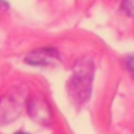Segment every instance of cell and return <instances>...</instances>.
I'll return each mask as SVG.
<instances>
[{
	"instance_id": "cell-1",
	"label": "cell",
	"mask_w": 134,
	"mask_h": 134,
	"mask_svg": "<svg viewBox=\"0 0 134 134\" xmlns=\"http://www.w3.org/2000/svg\"><path fill=\"white\" fill-rule=\"evenodd\" d=\"M94 77V63L90 57H82L73 69V77L68 82V91L77 104H82L91 94V83Z\"/></svg>"
},
{
	"instance_id": "cell-2",
	"label": "cell",
	"mask_w": 134,
	"mask_h": 134,
	"mask_svg": "<svg viewBox=\"0 0 134 134\" xmlns=\"http://www.w3.org/2000/svg\"><path fill=\"white\" fill-rule=\"evenodd\" d=\"M26 107H27V112L35 121L42 124H47L49 121L51 119L49 105L42 95H31L26 100Z\"/></svg>"
},
{
	"instance_id": "cell-3",
	"label": "cell",
	"mask_w": 134,
	"mask_h": 134,
	"mask_svg": "<svg viewBox=\"0 0 134 134\" xmlns=\"http://www.w3.org/2000/svg\"><path fill=\"white\" fill-rule=\"evenodd\" d=\"M22 109V103L17 96H7L0 102V122H9L14 120Z\"/></svg>"
},
{
	"instance_id": "cell-4",
	"label": "cell",
	"mask_w": 134,
	"mask_h": 134,
	"mask_svg": "<svg viewBox=\"0 0 134 134\" xmlns=\"http://www.w3.org/2000/svg\"><path fill=\"white\" fill-rule=\"evenodd\" d=\"M53 57H57V51L56 49H53V48H41V49H37L34 52H30L25 57V61L30 65L46 66V65L49 64V61Z\"/></svg>"
},
{
	"instance_id": "cell-5",
	"label": "cell",
	"mask_w": 134,
	"mask_h": 134,
	"mask_svg": "<svg viewBox=\"0 0 134 134\" xmlns=\"http://www.w3.org/2000/svg\"><path fill=\"white\" fill-rule=\"evenodd\" d=\"M121 9L130 17H134V0H124L121 4Z\"/></svg>"
},
{
	"instance_id": "cell-6",
	"label": "cell",
	"mask_w": 134,
	"mask_h": 134,
	"mask_svg": "<svg viewBox=\"0 0 134 134\" xmlns=\"http://www.w3.org/2000/svg\"><path fill=\"white\" fill-rule=\"evenodd\" d=\"M126 65H128V68H129L130 72H134V57L133 56H129V57H128V60H126Z\"/></svg>"
},
{
	"instance_id": "cell-7",
	"label": "cell",
	"mask_w": 134,
	"mask_h": 134,
	"mask_svg": "<svg viewBox=\"0 0 134 134\" xmlns=\"http://www.w3.org/2000/svg\"><path fill=\"white\" fill-rule=\"evenodd\" d=\"M16 134H26V133H22V132H18V133H16Z\"/></svg>"
}]
</instances>
